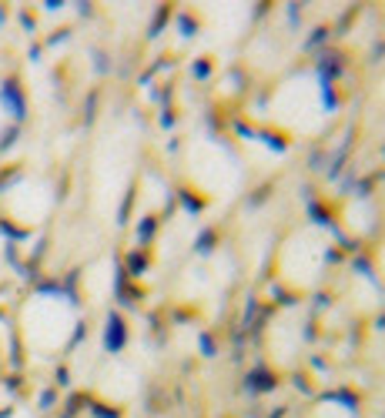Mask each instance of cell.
Masks as SVG:
<instances>
[{
  "label": "cell",
  "mask_w": 385,
  "mask_h": 418,
  "mask_svg": "<svg viewBox=\"0 0 385 418\" xmlns=\"http://www.w3.org/2000/svg\"><path fill=\"white\" fill-rule=\"evenodd\" d=\"M311 418H355V415H352V408L339 405V401H325V405H318L311 412Z\"/></svg>",
  "instance_id": "obj_10"
},
{
  "label": "cell",
  "mask_w": 385,
  "mask_h": 418,
  "mask_svg": "<svg viewBox=\"0 0 385 418\" xmlns=\"http://www.w3.org/2000/svg\"><path fill=\"white\" fill-rule=\"evenodd\" d=\"M188 174L208 198L221 201L238 191L241 184V168L231 157V151L218 141H194L188 148Z\"/></svg>",
  "instance_id": "obj_3"
},
{
  "label": "cell",
  "mask_w": 385,
  "mask_h": 418,
  "mask_svg": "<svg viewBox=\"0 0 385 418\" xmlns=\"http://www.w3.org/2000/svg\"><path fill=\"white\" fill-rule=\"evenodd\" d=\"M375 261H379V275L385 278V245L379 247V258H375Z\"/></svg>",
  "instance_id": "obj_11"
},
{
  "label": "cell",
  "mask_w": 385,
  "mask_h": 418,
  "mask_svg": "<svg viewBox=\"0 0 385 418\" xmlns=\"http://www.w3.org/2000/svg\"><path fill=\"white\" fill-rule=\"evenodd\" d=\"M228 285V268L225 258H208V261H194L185 275H181V295L191 302H205L214 291Z\"/></svg>",
  "instance_id": "obj_6"
},
{
  "label": "cell",
  "mask_w": 385,
  "mask_h": 418,
  "mask_svg": "<svg viewBox=\"0 0 385 418\" xmlns=\"http://www.w3.org/2000/svg\"><path fill=\"white\" fill-rule=\"evenodd\" d=\"M131 161H135V131H121L114 141H108L97 164V184L108 194V201H117V194L124 191Z\"/></svg>",
  "instance_id": "obj_5"
},
{
  "label": "cell",
  "mask_w": 385,
  "mask_h": 418,
  "mask_svg": "<svg viewBox=\"0 0 385 418\" xmlns=\"http://www.w3.org/2000/svg\"><path fill=\"white\" fill-rule=\"evenodd\" d=\"M34 308L27 311V338L37 348H60L74 331V311L64 298L44 295L37 302H31Z\"/></svg>",
  "instance_id": "obj_4"
},
{
  "label": "cell",
  "mask_w": 385,
  "mask_h": 418,
  "mask_svg": "<svg viewBox=\"0 0 385 418\" xmlns=\"http://www.w3.org/2000/svg\"><path fill=\"white\" fill-rule=\"evenodd\" d=\"M328 101L322 91V80L315 74L289 77L275 97H271V117L295 134H315L325 121Z\"/></svg>",
  "instance_id": "obj_1"
},
{
  "label": "cell",
  "mask_w": 385,
  "mask_h": 418,
  "mask_svg": "<svg viewBox=\"0 0 385 418\" xmlns=\"http://www.w3.org/2000/svg\"><path fill=\"white\" fill-rule=\"evenodd\" d=\"M101 392L108 395L111 401H131L137 395V375L128 368V365H111L101 378Z\"/></svg>",
  "instance_id": "obj_8"
},
{
  "label": "cell",
  "mask_w": 385,
  "mask_h": 418,
  "mask_svg": "<svg viewBox=\"0 0 385 418\" xmlns=\"http://www.w3.org/2000/svg\"><path fill=\"white\" fill-rule=\"evenodd\" d=\"M328 261V238L318 228H298L285 238L278 251V278L291 291H308L318 285Z\"/></svg>",
  "instance_id": "obj_2"
},
{
  "label": "cell",
  "mask_w": 385,
  "mask_h": 418,
  "mask_svg": "<svg viewBox=\"0 0 385 418\" xmlns=\"http://www.w3.org/2000/svg\"><path fill=\"white\" fill-rule=\"evenodd\" d=\"M342 221H345L352 231H368L372 228V221H375V211H372V204H368L366 198H355V201H348L345 208H342Z\"/></svg>",
  "instance_id": "obj_9"
},
{
  "label": "cell",
  "mask_w": 385,
  "mask_h": 418,
  "mask_svg": "<svg viewBox=\"0 0 385 418\" xmlns=\"http://www.w3.org/2000/svg\"><path fill=\"white\" fill-rule=\"evenodd\" d=\"M268 355L275 361H295V355L302 351V345H305V324L298 315H278L275 322L268 324Z\"/></svg>",
  "instance_id": "obj_7"
}]
</instances>
